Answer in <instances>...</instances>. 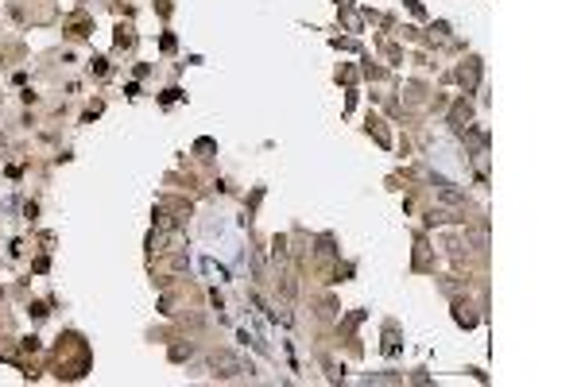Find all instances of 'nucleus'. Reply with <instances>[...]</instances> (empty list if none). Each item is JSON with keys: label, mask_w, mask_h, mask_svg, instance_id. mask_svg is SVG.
<instances>
[{"label": "nucleus", "mask_w": 581, "mask_h": 387, "mask_svg": "<svg viewBox=\"0 0 581 387\" xmlns=\"http://www.w3.org/2000/svg\"><path fill=\"white\" fill-rule=\"evenodd\" d=\"M206 244L210 252H222L225 259H230L233 272H241L245 267V236H241V228L233 225L230 217H210L206 221Z\"/></svg>", "instance_id": "1"}]
</instances>
